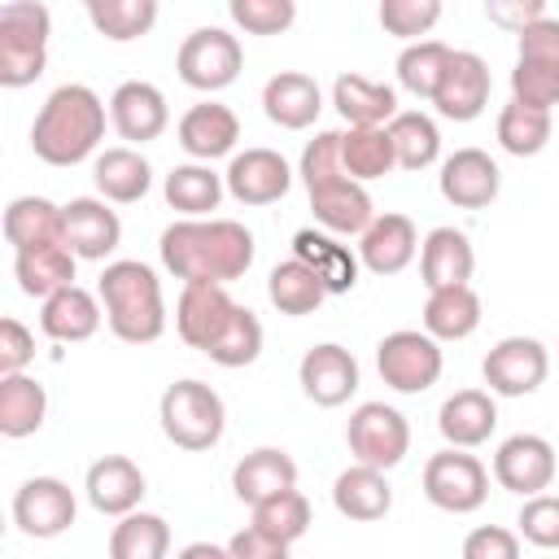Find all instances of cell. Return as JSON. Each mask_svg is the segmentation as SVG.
<instances>
[{
  "instance_id": "obj_5",
  "label": "cell",
  "mask_w": 559,
  "mask_h": 559,
  "mask_svg": "<svg viewBox=\"0 0 559 559\" xmlns=\"http://www.w3.org/2000/svg\"><path fill=\"white\" fill-rule=\"evenodd\" d=\"M48 31L52 13L35 0H9L0 4V83L26 87L48 66Z\"/></svg>"
},
{
  "instance_id": "obj_47",
  "label": "cell",
  "mask_w": 559,
  "mask_h": 559,
  "mask_svg": "<svg viewBox=\"0 0 559 559\" xmlns=\"http://www.w3.org/2000/svg\"><path fill=\"white\" fill-rule=\"evenodd\" d=\"M511 100L550 114V105H559V66H542V61H520V57H515V70H511Z\"/></svg>"
},
{
  "instance_id": "obj_1",
  "label": "cell",
  "mask_w": 559,
  "mask_h": 559,
  "mask_svg": "<svg viewBox=\"0 0 559 559\" xmlns=\"http://www.w3.org/2000/svg\"><path fill=\"white\" fill-rule=\"evenodd\" d=\"M162 266L183 284H231L253 266V236L236 218H179L162 231Z\"/></svg>"
},
{
  "instance_id": "obj_3",
  "label": "cell",
  "mask_w": 559,
  "mask_h": 559,
  "mask_svg": "<svg viewBox=\"0 0 559 559\" xmlns=\"http://www.w3.org/2000/svg\"><path fill=\"white\" fill-rule=\"evenodd\" d=\"M301 183L310 192L314 218L336 236H362L376 223L371 197L341 170V131H319L301 153Z\"/></svg>"
},
{
  "instance_id": "obj_38",
  "label": "cell",
  "mask_w": 559,
  "mask_h": 559,
  "mask_svg": "<svg viewBox=\"0 0 559 559\" xmlns=\"http://www.w3.org/2000/svg\"><path fill=\"white\" fill-rule=\"evenodd\" d=\"M13 275H17V288H22L26 297L48 301L52 293H61V288L74 284V253H70L66 245H48V249L17 253Z\"/></svg>"
},
{
  "instance_id": "obj_45",
  "label": "cell",
  "mask_w": 559,
  "mask_h": 559,
  "mask_svg": "<svg viewBox=\"0 0 559 559\" xmlns=\"http://www.w3.org/2000/svg\"><path fill=\"white\" fill-rule=\"evenodd\" d=\"M253 528L266 533V537H275V542H284V546H293L310 528V502H306V493L284 489V493L258 502L253 507Z\"/></svg>"
},
{
  "instance_id": "obj_22",
  "label": "cell",
  "mask_w": 559,
  "mask_h": 559,
  "mask_svg": "<svg viewBox=\"0 0 559 559\" xmlns=\"http://www.w3.org/2000/svg\"><path fill=\"white\" fill-rule=\"evenodd\" d=\"M415 249H419V236H415V223L406 214H376V223L358 236V262L371 275L406 271Z\"/></svg>"
},
{
  "instance_id": "obj_6",
  "label": "cell",
  "mask_w": 559,
  "mask_h": 559,
  "mask_svg": "<svg viewBox=\"0 0 559 559\" xmlns=\"http://www.w3.org/2000/svg\"><path fill=\"white\" fill-rule=\"evenodd\" d=\"M162 432L179 450H210L227 428V406L205 380H175L162 393Z\"/></svg>"
},
{
  "instance_id": "obj_37",
  "label": "cell",
  "mask_w": 559,
  "mask_h": 559,
  "mask_svg": "<svg viewBox=\"0 0 559 559\" xmlns=\"http://www.w3.org/2000/svg\"><path fill=\"white\" fill-rule=\"evenodd\" d=\"M223 188H227L223 175H214L205 162H188L166 175V205L179 210L183 218H205L210 210H218Z\"/></svg>"
},
{
  "instance_id": "obj_42",
  "label": "cell",
  "mask_w": 559,
  "mask_h": 559,
  "mask_svg": "<svg viewBox=\"0 0 559 559\" xmlns=\"http://www.w3.org/2000/svg\"><path fill=\"white\" fill-rule=\"evenodd\" d=\"M87 22L114 39V44H127V39H140L153 31L157 22V0H87Z\"/></svg>"
},
{
  "instance_id": "obj_14",
  "label": "cell",
  "mask_w": 559,
  "mask_h": 559,
  "mask_svg": "<svg viewBox=\"0 0 559 559\" xmlns=\"http://www.w3.org/2000/svg\"><path fill=\"white\" fill-rule=\"evenodd\" d=\"M489 92H493V79H489L485 57L480 52H454L445 74H441V87H437L432 105L450 122H472V118L485 114Z\"/></svg>"
},
{
  "instance_id": "obj_13",
  "label": "cell",
  "mask_w": 559,
  "mask_h": 559,
  "mask_svg": "<svg viewBox=\"0 0 559 559\" xmlns=\"http://www.w3.org/2000/svg\"><path fill=\"white\" fill-rule=\"evenodd\" d=\"M13 524L26 537H57L74 524V493L57 476H31L13 493Z\"/></svg>"
},
{
  "instance_id": "obj_32",
  "label": "cell",
  "mask_w": 559,
  "mask_h": 559,
  "mask_svg": "<svg viewBox=\"0 0 559 559\" xmlns=\"http://www.w3.org/2000/svg\"><path fill=\"white\" fill-rule=\"evenodd\" d=\"M92 179H96V192L105 201H118V205H131L140 201L148 188H153V166L131 148V144H118V148H105L92 166Z\"/></svg>"
},
{
  "instance_id": "obj_46",
  "label": "cell",
  "mask_w": 559,
  "mask_h": 559,
  "mask_svg": "<svg viewBox=\"0 0 559 559\" xmlns=\"http://www.w3.org/2000/svg\"><path fill=\"white\" fill-rule=\"evenodd\" d=\"M258 354H262V323H258V314H253L249 306H236L231 323H227L223 336L205 349V358L218 362V367H249Z\"/></svg>"
},
{
  "instance_id": "obj_4",
  "label": "cell",
  "mask_w": 559,
  "mask_h": 559,
  "mask_svg": "<svg viewBox=\"0 0 559 559\" xmlns=\"http://www.w3.org/2000/svg\"><path fill=\"white\" fill-rule=\"evenodd\" d=\"M109 332L127 345H153L166 332V301H162V280L153 275V266L122 258L109 262L100 271V288H96Z\"/></svg>"
},
{
  "instance_id": "obj_51",
  "label": "cell",
  "mask_w": 559,
  "mask_h": 559,
  "mask_svg": "<svg viewBox=\"0 0 559 559\" xmlns=\"http://www.w3.org/2000/svg\"><path fill=\"white\" fill-rule=\"evenodd\" d=\"M463 559H520V537L502 524H480L463 537Z\"/></svg>"
},
{
  "instance_id": "obj_10",
  "label": "cell",
  "mask_w": 559,
  "mask_h": 559,
  "mask_svg": "<svg viewBox=\"0 0 559 559\" xmlns=\"http://www.w3.org/2000/svg\"><path fill=\"white\" fill-rule=\"evenodd\" d=\"M424 493L432 507L450 511V515H467L476 507H485L489 498V472L476 454H463V450H441L424 463Z\"/></svg>"
},
{
  "instance_id": "obj_17",
  "label": "cell",
  "mask_w": 559,
  "mask_h": 559,
  "mask_svg": "<svg viewBox=\"0 0 559 559\" xmlns=\"http://www.w3.org/2000/svg\"><path fill=\"white\" fill-rule=\"evenodd\" d=\"M223 183L240 205H271L293 188V170L275 148H245L231 157Z\"/></svg>"
},
{
  "instance_id": "obj_15",
  "label": "cell",
  "mask_w": 559,
  "mask_h": 559,
  "mask_svg": "<svg viewBox=\"0 0 559 559\" xmlns=\"http://www.w3.org/2000/svg\"><path fill=\"white\" fill-rule=\"evenodd\" d=\"M441 197L459 210H485L498 188H502V170L498 162L485 153V148H454L445 162H441Z\"/></svg>"
},
{
  "instance_id": "obj_30",
  "label": "cell",
  "mask_w": 559,
  "mask_h": 559,
  "mask_svg": "<svg viewBox=\"0 0 559 559\" xmlns=\"http://www.w3.org/2000/svg\"><path fill=\"white\" fill-rule=\"evenodd\" d=\"M332 105L349 127H384L397 118V92L362 74H341L332 83Z\"/></svg>"
},
{
  "instance_id": "obj_52",
  "label": "cell",
  "mask_w": 559,
  "mask_h": 559,
  "mask_svg": "<svg viewBox=\"0 0 559 559\" xmlns=\"http://www.w3.org/2000/svg\"><path fill=\"white\" fill-rule=\"evenodd\" d=\"M31 358H35V336L17 319H4L0 323V376H22Z\"/></svg>"
},
{
  "instance_id": "obj_20",
  "label": "cell",
  "mask_w": 559,
  "mask_h": 559,
  "mask_svg": "<svg viewBox=\"0 0 559 559\" xmlns=\"http://www.w3.org/2000/svg\"><path fill=\"white\" fill-rule=\"evenodd\" d=\"M61 210H66V249H70L74 258L105 262V258L118 249L122 223H118V214H114L105 201H96V197H74V201L61 205Z\"/></svg>"
},
{
  "instance_id": "obj_27",
  "label": "cell",
  "mask_w": 559,
  "mask_h": 559,
  "mask_svg": "<svg viewBox=\"0 0 559 559\" xmlns=\"http://www.w3.org/2000/svg\"><path fill=\"white\" fill-rule=\"evenodd\" d=\"M4 240L17 253L31 249H48V245H66V210L52 205L48 197H17L4 210Z\"/></svg>"
},
{
  "instance_id": "obj_8",
  "label": "cell",
  "mask_w": 559,
  "mask_h": 559,
  "mask_svg": "<svg viewBox=\"0 0 559 559\" xmlns=\"http://www.w3.org/2000/svg\"><path fill=\"white\" fill-rule=\"evenodd\" d=\"M376 367H380V380L397 393H424L441 380V345L428 336V332H415V328H402V332H389L380 345H376Z\"/></svg>"
},
{
  "instance_id": "obj_29",
  "label": "cell",
  "mask_w": 559,
  "mask_h": 559,
  "mask_svg": "<svg viewBox=\"0 0 559 559\" xmlns=\"http://www.w3.org/2000/svg\"><path fill=\"white\" fill-rule=\"evenodd\" d=\"M100 314H105V310H100V297L87 293V288H79V284H70V288H61V293H52V297L44 301L39 328H44V336L74 345V341L96 336Z\"/></svg>"
},
{
  "instance_id": "obj_43",
  "label": "cell",
  "mask_w": 559,
  "mask_h": 559,
  "mask_svg": "<svg viewBox=\"0 0 559 559\" xmlns=\"http://www.w3.org/2000/svg\"><path fill=\"white\" fill-rule=\"evenodd\" d=\"M450 57H454V48H445L441 39H419V44H406L402 52H397V83L406 87V92H415V96H437V87H441V74H445V66H450Z\"/></svg>"
},
{
  "instance_id": "obj_33",
  "label": "cell",
  "mask_w": 559,
  "mask_h": 559,
  "mask_svg": "<svg viewBox=\"0 0 559 559\" xmlns=\"http://www.w3.org/2000/svg\"><path fill=\"white\" fill-rule=\"evenodd\" d=\"M293 258L306 262L328 293H349L358 284V258L349 253V245H336L323 231H297L293 236Z\"/></svg>"
},
{
  "instance_id": "obj_31",
  "label": "cell",
  "mask_w": 559,
  "mask_h": 559,
  "mask_svg": "<svg viewBox=\"0 0 559 559\" xmlns=\"http://www.w3.org/2000/svg\"><path fill=\"white\" fill-rule=\"evenodd\" d=\"M332 507H336L345 520L371 524V520L389 515V507H393V489H389L384 472L354 463V467H345V472L336 476V485H332Z\"/></svg>"
},
{
  "instance_id": "obj_23",
  "label": "cell",
  "mask_w": 559,
  "mask_h": 559,
  "mask_svg": "<svg viewBox=\"0 0 559 559\" xmlns=\"http://www.w3.org/2000/svg\"><path fill=\"white\" fill-rule=\"evenodd\" d=\"M87 502L100 511V515H131L144 498V472L127 459V454H105L87 467Z\"/></svg>"
},
{
  "instance_id": "obj_28",
  "label": "cell",
  "mask_w": 559,
  "mask_h": 559,
  "mask_svg": "<svg viewBox=\"0 0 559 559\" xmlns=\"http://www.w3.org/2000/svg\"><path fill=\"white\" fill-rule=\"evenodd\" d=\"M231 489H236L240 502L258 507V502L284 493V489H297V463H293L284 450H275V445L249 450V454L231 467Z\"/></svg>"
},
{
  "instance_id": "obj_49",
  "label": "cell",
  "mask_w": 559,
  "mask_h": 559,
  "mask_svg": "<svg viewBox=\"0 0 559 559\" xmlns=\"http://www.w3.org/2000/svg\"><path fill=\"white\" fill-rule=\"evenodd\" d=\"M441 17V0H384L380 4V26L397 39L428 35Z\"/></svg>"
},
{
  "instance_id": "obj_24",
  "label": "cell",
  "mask_w": 559,
  "mask_h": 559,
  "mask_svg": "<svg viewBox=\"0 0 559 559\" xmlns=\"http://www.w3.org/2000/svg\"><path fill=\"white\" fill-rule=\"evenodd\" d=\"M319 109H323V92H319V83H314L310 74H301V70H280V74H271L266 87H262V114H266L275 127H284V131L310 127V122L319 118Z\"/></svg>"
},
{
  "instance_id": "obj_11",
  "label": "cell",
  "mask_w": 559,
  "mask_h": 559,
  "mask_svg": "<svg viewBox=\"0 0 559 559\" xmlns=\"http://www.w3.org/2000/svg\"><path fill=\"white\" fill-rule=\"evenodd\" d=\"M480 371H485L489 393H498V397H524V393L542 389V380L550 371V354H546V345L537 336H502L485 354Z\"/></svg>"
},
{
  "instance_id": "obj_44",
  "label": "cell",
  "mask_w": 559,
  "mask_h": 559,
  "mask_svg": "<svg viewBox=\"0 0 559 559\" xmlns=\"http://www.w3.org/2000/svg\"><path fill=\"white\" fill-rule=\"evenodd\" d=\"M498 144L511 157H537L550 144V114L533 109V105H520V100L502 105V114H498Z\"/></svg>"
},
{
  "instance_id": "obj_7",
  "label": "cell",
  "mask_w": 559,
  "mask_h": 559,
  "mask_svg": "<svg viewBox=\"0 0 559 559\" xmlns=\"http://www.w3.org/2000/svg\"><path fill=\"white\" fill-rule=\"evenodd\" d=\"M240 66H245V52H240V39L227 35L223 26H201L192 31L183 44H179V57H175V70L188 87L197 92H223L240 79Z\"/></svg>"
},
{
  "instance_id": "obj_21",
  "label": "cell",
  "mask_w": 559,
  "mask_h": 559,
  "mask_svg": "<svg viewBox=\"0 0 559 559\" xmlns=\"http://www.w3.org/2000/svg\"><path fill=\"white\" fill-rule=\"evenodd\" d=\"M240 140V118L218 105V100H205V105H192L183 118H179V148L197 162H214V157H227Z\"/></svg>"
},
{
  "instance_id": "obj_56",
  "label": "cell",
  "mask_w": 559,
  "mask_h": 559,
  "mask_svg": "<svg viewBox=\"0 0 559 559\" xmlns=\"http://www.w3.org/2000/svg\"><path fill=\"white\" fill-rule=\"evenodd\" d=\"M175 559H231V550H227V546H214V542H192V546H183Z\"/></svg>"
},
{
  "instance_id": "obj_2",
  "label": "cell",
  "mask_w": 559,
  "mask_h": 559,
  "mask_svg": "<svg viewBox=\"0 0 559 559\" xmlns=\"http://www.w3.org/2000/svg\"><path fill=\"white\" fill-rule=\"evenodd\" d=\"M105 140V100L87 83H61L48 92L31 122V148L48 166H74Z\"/></svg>"
},
{
  "instance_id": "obj_53",
  "label": "cell",
  "mask_w": 559,
  "mask_h": 559,
  "mask_svg": "<svg viewBox=\"0 0 559 559\" xmlns=\"http://www.w3.org/2000/svg\"><path fill=\"white\" fill-rule=\"evenodd\" d=\"M520 61L559 66V17H542L520 31Z\"/></svg>"
},
{
  "instance_id": "obj_34",
  "label": "cell",
  "mask_w": 559,
  "mask_h": 559,
  "mask_svg": "<svg viewBox=\"0 0 559 559\" xmlns=\"http://www.w3.org/2000/svg\"><path fill=\"white\" fill-rule=\"evenodd\" d=\"M480 328V297L472 284H459V288H437L428 293V306H424V332L432 341H463Z\"/></svg>"
},
{
  "instance_id": "obj_54",
  "label": "cell",
  "mask_w": 559,
  "mask_h": 559,
  "mask_svg": "<svg viewBox=\"0 0 559 559\" xmlns=\"http://www.w3.org/2000/svg\"><path fill=\"white\" fill-rule=\"evenodd\" d=\"M227 550H231V559H288V546L275 542V537H266V533H258L253 524L240 528V533L227 542Z\"/></svg>"
},
{
  "instance_id": "obj_19",
  "label": "cell",
  "mask_w": 559,
  "mask_h": 559,
  "mask_svg": "<svg viewBox=\"0 0 559 559\" xmlns=\"http://www.w3.org/2000/svg\"><path fill=\"white\" fill-rule=\"evenodd\" d=\"M109 122L122 140L131 144H148L166 131L170 122V109H166V96L144 83V79H131V83H118L114 96H109Z\"/></svg>"
},
{
  "instance_id": "obj_18",
  "label": "cell",
  "mask_w": 559,
  "mask_h": 559,
  "mask_svg": "<svg viewBox=\"0 0 559 559\" xmlns=\"http://www.w3.org/2000/svg\"><path fill=\"white\" fill-rule=\"evenodd\" d=\"M297 380H301V389H306V397L314 406H341L358 389V362H354V354L345 345L323 341V345L301 354Z\"/></svg>"
},
{
  "instance_id": "obj_35",
  "label": "cell",
  "mask_w": 559,
  "mask_h": 559,
  "mask_svg": "<svg viewBox=\"0 0 559 559\" xmlns=\"http://www.w3.org/2000/svg\"><path fill=\"white\" fill-rule=\"evenodd\" d=\"M44 415H48V393H44L39 380H31L26 371L22 376H0V432L9 441L39 432Z\"/></svg>"
},
{
  "instance_id": "obj_9",
  "label": "cell",
  "mask_w": 559,
  "mask_h": 559,
  "mask_svg": "<svg viewBox=\"0 0 559 559\" xmlns=\"http://www.w3.org/2000/svg\"><path fill=\"white\" fill-rule=\"evenodd\" d=\"M345 441H349V454L362 463V467H376V472H389L406 459L411 450V424L402 411L384 406V402H362L354 415H349V428H345Z\"/></svg>"
},
{
  "instance_id": "obj_48",
  "label": "cell",
  "mask_w": 559,
  "mask_h": 559,
  "mask_svg": "<svg viewBox=\"0 0 559 559\" xmlns=\"http://www.w3.org/2000/svg\"><path fill=\"white\" fill-rule=\"evenodd\" d=\"M227 13H231V22L245 26L249 35H280V31L293 26L297 4H293V0H231Z\"/></svg>"
},
{
  "instance_id": "obj_36",
  "label": "cell",
  "mask_w": 559,
  "mask_h": 559,
  "mask_svg": "<svg viewBox=\"0 0 559 559\" xmlns=\"http://www.w3.org/2000/svg\"><path fill=\"white\" fill-rule=\"evenodd\" d=\"M393 166H397V157H393L389 127H349V131H341V170L354 183L380 179Z\"/></svg>"
},
{
  "instance_id": "obj_25",
  "label": "cell",
  "mask_w": 559,
  "mask_h": 559,
  "mask_svg": "<svg viewBox=\"0 0 559 559\" xmlns=\"http://www.w3.org/2000/svg\"><path fill=\"white\" fill-rule=\"evenodd\" d=\"M476 271V253H472V240L459 231V227H432L424 236V249H419V275L428 284V293L437 288H459L467 284Z\"/></svg>"
},
{
  "instance_id": "obj_40",
  "label": "cell",
  "mask_w": 559,
  "mask_h": 559,
  "mask_svg": "<svg viewBox=\"0 0 559 559\" xmlns=\"http://www.w3.org/2000/svg\"><path fill=\"white\" fill-rule=\"evenodd\" d=\"M170 524L153 511H131L109 533V559H166Z\"/></svg>"
},
{
  "instance_id": "obj_39",
  "label": "cell",
  "mask_w": 559,
  "mask_h": 559,
  "mask_svg": "<svg viewBox=\"0 0 559 559\" xmlns=\"http://www.w3.org/2000/svg\"><path fill=\"white\" fill-rule=\"evenodd\" d=\"M266 297H271V306H275L280 314L301 319V314H314V310L323 306L328 288H323V280H319L306 262L288 258V262H280V266L266 275Z\"/></svg>"
},
{
  "instance_id": "obj_50",
  "label": "cell",
  "mask_w": 559,
  "mask_h": 559,
  "mask_svg": "<svg viewBox=\"0 0 559 559\" xmlns=\"http://www.w3.org/2000/svg\"><path fill=\"white\" fill-rule=\"evenodd\" d=\"M515 524H520L524 542H533V546H542V550H559V498H555V493L524 498Z\"/></svg>"
},
{
  "instance_id": "obj_16",
  "label": "cell",
  "mask_w": 559,
  "mask_h": 559,
  "mask_svg": "<svg viewBox=\"0 0 559 559\" xmlns=\"http://www.w3.org/2000/svg\"><path fill=\"white\" fill-rule=\"evenodd\" d=\"M236 306L240 301H231V293L223 284H183L179 306H175V328H179L183 345L205 354L223 336V328L231 323Z\"/></svg>"
},
{
  "instance_id": "obj_41",
  "label": "cell",
  "mask_w": 559,
  "mask_h": 559,
  "mask_svg": "<svg viewBox=\"0 0 559 559\" xmlns=\"http://www.w3.org/2000/svg\"><path fill=\"white\" fill-rule=\"evenodd\" d=\"M389 140H393V157L402 170H424L441 157V131L428 114L419 109H406L389 122Z\"/></svg>"
},
{
  "instance_id": "obj_55",
  "label": "cell",
  "mask_w": 559,
  "mask_h": 559,
  "mask_svg": "<svg viewBox=\"0 0 559 559\" xmlns=\"http://www.w3.org/2000/svg\"><path fill=\"white\" fill-rule=\"evenodd\" d=\"M485 13H489V22H498V26H511L515 35L524 31V26H533V22H542L546 17V9L537 4V0H528V4H485Z\"/></svg>"
},
{
  "instance_id": "obj_12",
  "label": "cell",
  "mask_w": 559,
  "mask_h": 559,
  "mask_svg": "<svg viewBox=\"0 0 559 559\" xmlns=\"http://www.w3.org/2000/svg\"><path fill=\"white\" fill-rule=\"evenodd\" d=\"M493 480L520 498H537L555 480V445L537 432H515L493 454Z\"/></svg>"
},
{
  "instance_id": "obj_26",
  "label": "cell",
  "mask_w": 559,
  "mask_h": 559,
  "mask_svg": "<svg viewBox=\"0 0 559 559\" xmlns=\"http://www.w3.org/2000/svg\"><path fill=\"white\" fill-rule=\"evenodd\" d=\"M437 428L441 437L454 445V450H472V445H485L489 432L498 428V406L485 389H459L441 402L437 411Z\"/></svg>"
}]
</instances>
